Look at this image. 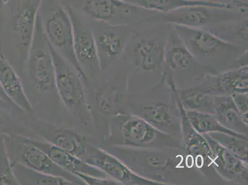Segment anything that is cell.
I'll list each match as a JSON object with an SVG mask.
<instances>
[{
  "mask_svg": "<svg viewBox=\"0 0 248 185\" xmlns=\"http://www.w3.org/2000/svg\"><path fill=\"white\" fill-rule=\"evenodd\" d=\"M110 153L137 175L159 185L207 182L186 156L183 148H132L110 146Z\"/></svg>",
  "mask_w": 248,
  "mask_h": 185,
  "instance_id": "1",
  "label": "cell"
},
{
  "mask_svg": "<svg viewBox=\"0 0 248 185\" xmlns=\"http://www.w3.org/2000/svg\"><path fill=\"white\" fill-rule=\"evenodd\" d=\"M172 79L146 91L128 93V111L147 121L157 129L182 139L181 112Z\"/></svg>",
  "mask_w": 248,
  "mask_h": 185,
  "instance_id": "2",
  "label": "cell"
},
{
  "mask_svg": "<svg viewBox=\"0 0 248 185\" xmlns=\"http://www.w3.org/2000/svg\"><path fill=\"white\" fill-rule=\"evenodd\" d=\"M170 26L198 62L214 74L248 65L247 48L225 41L206 29Z\"/></svg>",
  "mask_w": 248,
  "mask_h": 185,
  "instance_id": "3",
  "label": "cell"
},
{
  "mask_svg": "<svg viewBox=\"0 0 248 185\" xmlns=\"http://www.w3.org/2000/svg\"><path fill=\"white\" fill-rule=\"evenodd\" d=\"M166 40L140 33L132 35L122 55L130 68L127 79L129 93L146 91L163 82Z\"/></svg>",
  "mask_w": 248,
  "mask_h": 185,
  "instance_id": "4",
  "label": "cell"
},
{
  "mask_svg": "<svg viewBox=\"0 0 248 185\" xmlns=\"http://www.w3.org/2000/svg\"><path fill=\"white\" fill-rule=\"evenodd\" d=\"M110 146L132 148H183L181 139L157 129L130 112L112 115L108 125ZM184 149V148H183Z\"/></svg>",
  "mask_w": 248,
  "mask_h": 185,
  "instance_id": "5",
  "label": "cell"
},
{
  "mask_svg": "<svg viewBox=\"0 0 248 185\" xmlns=\"http://www.w3.org/2000/svg\"><path fill=\"white\" fill-rule=\"evenodd\" d=\"M38 15L48 42L58 53L75 67L85 80L88 77L77 60L74 50L71 18L61 0H41Z\"/></svg>",
  "mask_w": 248,
  "mask_h": 185,
  "instance_id": "6",
  "label": "cell"
},
{
  "mask_svg": "<svg viewBox=\"0 0 248 185\" xmlns=\"http://www.w3.org/2000/svg\"><path fill=\"white\" fill-rule=\"evenodd\" d=\"M209 74H215L198 62L172 29L164 46V76L172 78L177 89H184L199 85Z\"/></svg>",
  "mask_w": 248,
  "mask_h": 185,
  "instance_id": "7",
  "label": "cell"
},
{
  "mask_svg": "<svg viewBox=\"0 0 248 185\" xmlns=\"http://www.w3.org/2000/svg\"><path fill=\"white\" fill-rule=\"evenodd\" d=\"M3 139L11 163L21 164L39 172L66 178L75 185H86L80 178L56 164L44 151L29 142L28 137L6 134Z\"/></svg>",
  "mask_w": 248,
  "mask_h": 185,
  "instance_id": "8",
  "label": "cell"
},
{
  "mask_svg": "<svg viewBox=\"0 0 248 185\" xmlns=\"http://www.w3.org/2000/svg\"><path fill=\"white\" fill-rule=\"evenodd\" d=\"M241 15L238 11L229 9L195 5L177 9L166 14L155 13L145 22L209 29L218 25L236 21Z\"/></svg>",
  "mask_w": 248,
  "mask_h": 185,
  "instance_id": "9",
  "label": "cell"
},
{
  "mask_svg": "<svg viewBox=\"0 0 248 185\" xmlns=\"http://www.w3.org/2000/svg\"><path fill=\"white\" fill-rule=\"evenodd\" d=\"M90 19L113 25L143 22V10L124 0H61Z\"/></svg>",
  "mask_w": 248,
  "mask_h": 185,
  "instance_id": "10",
  "label": "cell"
},
{
  "mask_svg": "<svg viewBox=\"0 0 248 185\" xmlns=\"http://www.w3.org/2000/svg\"><path fill=\"white\" fill-rule=\"evenodd\" d=\"M49 46L55 65L56 92L63 104L84 120L89 116L90 109L85 98L82 76L49 43Z\"/></svg>",
  "mask_w": 248,
  "mask_h": 185,
  "instance_id": "11",
  "label": "cell"
},
{
  "mask_svg": "<svg viewBox=\"0 0 248 185\" xmlns=\"http://www.w3.org/2000/svg\"><path fill=\"white\" fill-rule=\"evenodd\" d=\"M26 64L36 90L42 92H56L53 59L38 14Z\"/></svg>",
  "mask_w": 248,
  "mask_h": 185,
  "instance_id": "12",
  "label": "cell"
},
{
  "mask_svg": "<svg viewBox=\"0 0 248 185\" xmlns=\"http://www.w3.org/2000/svg\"><path fill=\"white\" fill-rule=\"evenodd\" d=\"M90 20L101 70H107L123 55L134 33L129 25Z\"/></svg>",
  "mask_w": 248,
  "mask_h": 185,
  "instance_id": "13",
  "label": "cell"
},
{
  "mask_svg": "<svg viewBox=\"0 0 248 185\" xmlns=\"http://www.w3.org/2000/svg\"><path fill=\"white\" fill-rule=\"evenodd\" d=\"M177 96L178 105L181 112L182 141L186 156L193 162L195 168L204 175L207 182L216 177L220 178L213 168V153L210 145L203 135L197 132L187 118L186 110ZM212 183L213 180H211Z\"/></svg>",
  "mask_w": 248,
  "mask_h": 185,
  "instance_id": "14",
  "label": "cell"
},
{
  "mask_svg": "<svg viewBox=\"0 0 248 185\" xmlns=\"http://www.w3.org/2000/svg\"><path fill=\"white\" fill-rule=\"evenodd\" d=\"M63 4L73 24L74 53L81 68L86 76L87 72L101 71L90 19Z\"/></svg>",
  "mask_w": 248,
  "mask_h": 185,
  "instance_id": "15",
  "label": "cell"
},
{
  "mask_svg": "<svg viewBox=\"0 0 248 185\" xmlns=\"http://www.w3.org/2000/svg\"><path fill=\"white\" fill-rule=\"evenodd\" d=\"M40 2L41 0H17L13 10L11 28L22 70L32 42Z\"/></svg>",
  "mask_w": 248,
  "mask_h": 185,
  "instance_id": "16",
  "label": "cell"
},
{
  "mask_svg": "<svg viewBox=\"0 0 248 185\" xmlns=\"http://www.w3.org/2000/svg\"><path fill=\"white\" fill-rule=\"evenodd\" d=\"M83 160L100 169L108 177L121 185H159L157 183L137 175L109 151L96 147L89 143Z\"/></svg>",
  "mask_w": 248,
  "mask_h": 185,
  "instance_id": "17",
  "label": "cell"
},
{
  "mask_svg": "<svg viewBox=\"0 0 248 185\" xmlns=\"http://www.w3.org/2000/svg\"><path fill=\"white\" fill-rule=\"evenodd\" d=\"M213 153V168L224 182L248 184V164L228 150L210 135L204 134Z\"/></svg>",
  "mask_w": 248,
  "mask_h": 185,
  "instance_id": "18",
  "label": "cell"
},
{
  "mask_svg": "<svg viewBox=\"0 0 248 185\" xmlns=\"http://www.w3.org/2000/svg\"><path fill=\"white\" fill-rule=\"evenodd\" d=\"M214 96L248 92V65L209 74L199 84Z\"/></svg>",
  "mask_w": 248,
  "mask_h": 185,
  "instance_id": "19",
  "label": "cell"
},
{
  "mask_svg": "<svg viewBox=\"0 0 248 185\" xmlns=\"http://www.w3.org/2000/svg\"><path fill=\"white\" fill-rule=\"evenodd\" d=\"M29 142L42 149L56 164L74 175L84 174L101 178L108 177L105 173L96 167L87 163L80 158L71 154L47 141H40L28 138Z\"/></svg>",
  "mask_w": 248,
  "mask_h": 185,
  "instance_id": "20",
  "label": "cell"
},
{
  "mask_svg": "<svg viewBox=\"0 0 248 185\" xmlns=\"http://www.w3.org/2000/svg\"><path fill=\"white\" fill-rule=\"evenodd\" d=\"M0 85L18 109L31 113L32 106L27 96L21 78L6 56L0 53Z\"/></svg>",
  "mask_w": 248,
  "mask_h": 185,
  "instance_id": "21",
  "label": "cell"
},
{
  "mask_svg": "<svg viewBox=\"0 0 248 185\" xmlns=\"http://www.w3.org/2000/svg\"><path fill=\"white\" fill-rule=\"evenodd\" d=\"M40 134L45 141L83 159L89 142L78 133L68 128L48 127Z\"/></svg>",
  "mask_w": 248,
  "mask_h": 185,
  "instance_id": "22",
  "label": "cell"
},
{
  "mask_svg": "<svg viewBox=\"0 0 248 185\" xmlns=\"http://www.w3.org/2000/svg\"><path fill=\"white\" fill-rule=\"evenodd\" d=\"M214 116L221 125L232 132L248 135V125L243 122L231 96H214Z\"/></svg>",
  "mask_w": 248,
  "mask_h": 185,
  "instance_id": "23",
  "label": "cell"
},
{
  "mask_svg": "<svg viewBox=\"0 0 248 185\" xmlns=\"http://www.w3.org/2000/svg\"><path fill=\"white\" fill-rule=\"evenodd\" d=\"M175 91L185 110L214 114V96L200 85Z\"/></svg>",
  "mask_w": 248,
  "mask_h": 185,
  "instance_id": "24",
  "label": "cell"
},
{
  "mask_svg": "<svg viewBox=\"0 0 248 185\" xmlns=\"http://www.w3.org/2000/svg\"><path fill=\"white\" fill-rule=\"evenodd\" d=\"M137 7L156 13H170L177 9L186 6L204 5L211 7L229 9L231 8L225 4L214 3L205 0H124Z\"/></svg>",
  "mask_w": 248,
  "mask_h": 185,
  "instance_id": "25",
  "label": "cell"
},
{
  "mask_svg": "<svg viewBox=\"0 0 248 185\" xmlns=\"http://www.w3.org/2000/svg\"><path fill=\"white\" fill-rule=\"evenodd\" d=\"M186 115L189 123L194 129L200 134H209L212 133H224L233 135L245 139H248V136L227 129L216 118L214 114L207 112L186 110Z\"/></svg>",
  "mask_w": 248,
  "mask_h": 185,
  "instance_id": "26",
  "label": "cell"
},
{
  "mask_svg": "<svg viewBox=\"0 0 248 185\" xmlns=\"http://www.w3.org/2000/svg\"><path fill=\"white\" fill-rule=\"evenodd\" d=\"M13 173L19 185H75L62 177L39 172L21 164L11 163Z\"/></svg>",
  "mask_w": 248,
  "mask_h": 185,
  "instance_id": "27",
  "label": "cell"
},
{
  "mask_svg": "<svg viewBox=\"0 0 248 185\" xmlns=\"http://www.w3.org/2000/svg\"><path fill=\"white\" fill-rule=\"evenodd\" d=\"M226 22L209 29L225 41L248 49V18L243 21Z\"/></svg>",
  "mask_w": 248,
  "mask_h": 185,
  "instance_id": "28",
  "label": "cell"
},
{
  "mask_svg": "<svg viewBox=\"0 0 248 185\" xmlns=\"http://www.w3.org/2000/svg\"><path fill=\"white\" fill-rule=\"evenodd\" d=\"M208 135L245 164H248V139L224 133H212Z\"/></svg>",
  "mask_w": 248,
  "mask_h": 185,
  "instance_id": "29",
  "label": "cell"
},
{
  "mask_svg": "<svg viewBox=\"0 0 248 185\" xmlns=\"http://www.w3.org/2000/svg\"><path fill=\"white\" fill-rule=\"evenodd\" d=\"M0 185H19L13 173L3 137L0 139Z\"/></svg>",
  "mask_w": 248,
  "mask_h": 185,
  "instance_id": "30",
  "label": "cell"
},
{
  "mask_svg": "<svg viewBox=\"0 0 248 185\" xmlns=\"http://www.w3.org/2000/svg\"><path fill=\"white\" fill-rule=\"evenodd\" d=\"M231 96L243 122L246 124H248V92L247 93H235L232 94Z\"/></svg>",
  "mask_w": 248,
  "mask_h": 185,
  "instance_id": "31",
  "label": "cell"
},
{
  "mask_svg": "<svg viewBox=\"0 0 248 185\" xmlns=\"http://www.w3.org/2000/svg\"><path fill=\"white\" fill-rule=\"evenodd\" d=\"M214 3L225 4L232 10L238 11L241 15H248V0H205Z\"/></svg>",
  "mask_w": 248,
  "mask_h": 185,
  "instance_id": "32",
  "label": "cell"
},
{
  "mask_svg": "<svg viewBox=\"0 0 248 185\" xmlns=\"http://www.w3.org/2000/svg\"><path fill=\"white\" fill-rule=\"evenodd\" d=\"M0 98L2 99V100L5 101V102L10 104V105H11V106L15 105L14 103L12 102V101H11L10 98H9V97L7 96V94H6V92H4L3 88H2L1 85H0Z\"/></svg>",
  "mask_w": 248,
  "mask_h": 185,
  "instance_id": "33",
  "label": "cell"
},
{
  "mask_svg": "<svg viewBox=\"0 0 248 185\" xmlns=\"http://www.w3.org/2000/svg\"><path fill=\"white\" fill-rule=\"evenodd\" d=\"M12 106L0 98V108L4 110H10Z\"/></svg>",
  "mask_w": 248,
  "mask_h": 185,
  "instance_id": "34",
  "label": "cell"
},
{
  "mask_svg": "<svg viewBox=\"0 0 248 185\" xmlns=\"http://www.w3.org/2000/svg\"><path fill=\"white\" fill-rule=\"evenodd\" d=\"M8 0H0V11L2 10L3 6L7 3Z\"/></svg>",
  "mask_w": 248,
  "mask_h": 185,
  "instance_id": "35",
  "label": "cell"
},
{
  "mask_svg": "<svg viewBox=\"0 0 248 185\" xmlns=\"http://www.w3.org/2000/svg\"><path fill=\"white\" fill-rule=\"evenodd\" d=\"M2 110H4L1 109V108H0V123H1V121H3V113H2Z\"/></svg>",
  "mask_w": 248,
  "mask_h": 185,
  "instance_id": "36",
  "label": "cell"
}]
</instances>
